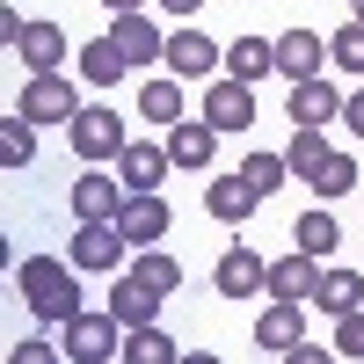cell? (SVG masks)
Instances as JSON below:
<instances>
[{"label":"cell","mask_w":364,"mask_h":364,"mask_svg":"<svg viewBox=\"0 0 364 364\" xmlns=\"http://www.w3.org/2000/svg\"><path fill=\"white\" fill-rule=\"evenodd\" d=\"M15 299L29 306V321H44V328H66L73 314H87L80 306V269L66 255H29V262H15Z\"/></svg>","instance_id":"obj_1"},{"label":"cell","mask_w":364,"mask_h":364,"mask_svg":"<svg viewBox=\"0 0 364 364\" xmlns=\"http://www.w3.org/2000/svg\"><path fill=\"white\" fill-rule=\"evenodd\" d=\"M15 117H29V124H73L80 117V87L66 73H29L22 95H15Z\"/></svg>","instance_id":"obj_2"},{"label":"cell","mask_w":364,"mask_h":364,"mask_svg":"<svg viewBox=\"0 0 364 364\" xmlns=\"http://www.w3.org/2000/svg\"><path fill=\"white\" fill-rule=\"evenodd\" d=\"M66 139H73V154H80V168H95V161H117L132 146V132H124V117L117 109H102V102H87L73 124H66Z\"/></svg>","instance_id":"obj_3"},{"label":"cell","mask_w":364,"mask_h":364,"mask_svg":"<svg viewBox=\"0 0 364 364\" xmlns=\"http://www.w3.org/2000/svg\"><path fill=\"white\" fill-rule=\"evenodd\" d=\"M124 248H132V240H124L117 219H80V233L66 240V262L80 269V277H109V269L124 262Z\"/></svg>","instance_id":"obj_4"},{"label":"cell","mask_w":364,"mask_h":364,"mask_svg":"<svg viewBox=\"0 0 364 364\" xmlns=\"http://www.w3.org/2000/svg\"><path fill=\"white\" fill-rule=\"evenodd\" d=\"M124 321L117 314H73L66 328H58V343H66V364H109V357H124Z\"/></svg>","instance_id":"obj_5"},{"label":"cell","mask_w":364,"mask_h":364,"mask_svg":"<svg viewBox=\"0 0 364 364\" xmlns=\"http://www.w3.org/2000/svg\"><path fill=\"white\" fill-rule=\"evenodd\" d=\"M204 124H211V132H248V124H255V87L233 80V73L204 80Z\"/></svg>","instance_id":"obj_6"},{"label":"cell","mask_w":364,"mask_h":364,"mask_svg":"<svg viewBox=\"0 0 364 364\" xmlns=\"http://www.w3.org/2000/svg\"><path fill=\"white\" fill-rule=\"evenodd\" d=\"M161 66H168L175 80H219V66H226V44H211L204 29H175Z\"/></svg>","instance_id":"obj_7"},{"label":"cell","mask_w":364,"mask_h":364,"mask_svg":"<svg viewBox=\"0 0 364 364\" xmlns=\"http://www.w3.org/2000/svg\"><path fill=\"white\" fill-rule=\"evenodd\" d=\"M168 168H175V154L154 146V139H132L124 154H117V182H124V197H154L161 182H168Z\"/></svg>","instance_id":"obj_8"},{"label":"cell","mask_w":364,"mask_h":364,"mask_svg":"<svg viewBox=\"0 0 364 364\" xmlns=\"http://www.w3.org/2000/svg\"><path fill=\"white\" fill-rule=\"evenodd\" d=\"M211 291L219 299H255V291H269V262L248 248V240H233L219 255V269H211Z\"/></svg>","instance_id":"obj_9"},{"label":"cell","mask_w":364,"mask_h":364,"mask_svg":"<svg viewBox=\"0 0 364 364\" xmlns=\"http://www.w3.org/2000/svg\"><path fill=\"white\" fill-rule=\"evenodd\" d=\"M343 102L350 95H336V80H291V95H284V117H291V124L299 132H321V124H336V117H343Z\"/></svg>","instance_id":"obj_10"},{"label":"cell","mask_w":364,"mask_h":364,"mask_svg":"<svg viewBox=\"0 0 364 364\" xmlns=\"http://www.w3.org/2000/svg\"><path fill=\"white\" fill-rule=\"evenodd\" d=\"M255 204H262V190H255L248 175H211V182H204V211H211L219 226H248Z\"/></svg>","instance_id":"obj_11"},{"label":"cell","mask_w":364,"mask_h":364,"mask_svg":"<svg viewBox=\"0 0 364 364\" xmlns=\"http://www.w3.org/2000/svg\"><path fill=\"white\" fill-rule=\"evenodd\" d=\"M109 37H117V51H124V58H132L139 73L154 66V58H168V37L154 29V15H146V8H132V15H117V22H109Z\"/></svg>","instance_id":"obj_12"},{"label":"cell","mask_w":364,"mask_h":364,"mask_svg":"<svg viewBox=\"0 0 364 364\" xmlns=\"http://www.w3.org/2000/svg\"><path fill=\"white\" fill-rule=\"evenodd\" d=\"M306 343V306H291V299H269V306L255 314V350H299Z\"/></svg>","instance_id":"obj_13"},{"label":"cell","mask_w":364,"mask_h":364,"mask_svg":"<svg viewBox=\"0 0 364 364\" xmlns=\"http://www.w3.org/2000/svg\"><path fill=\"white\" fill-rule=\"evenodd\" d=\"M117 226H124V240H132V248H161V233L175 226V211H168V197H161V190H154V197H124Z\"/></svg>","instance_id":"obj_14"},{"label":"cell","mask_w":364,"mask_h":364,"mask_svg":"<svg viewBox=\"0 0 364 364\" xmlns=\"http://www.w3.org/2000/svg\"><path fill=\"white\" fill-rule=\"evenodd\" d=\"M168 154H175V168H190V175H211L219 132H211L204 117H182V124H168Z\"/></svg>","instance_id":"obj_15"},{"label":"cell","mask_w":364,"mask_h":364,"mask_svg":"<svg viewBox=\"0 0 364 364\" xmlns=\"http://www.w3.org/2000/svg\"><path fill=\"white\" fill-rule=\"evenodd\" d=\"M314 291H321V262H314V255H284V262H269V299L314 306Z\"/></svg>","instance_id":"obj_16"},{"label":"cell","mask_w":364,"mask_h":364,"mask_svg":"<svg viewBox=\"0 0 364 364\" xmlns=\"http://www.w3.org/2000/svg\"><path fill=\"white\" fill-rule=\"evenodd\" d=\"M321 58H328L321 29H284V37H277V73H284V80H314Z\"/></svg>","instance_id":"obj_17"},{"label":"cell","mask_w":364,"mask_h":364,"mask_svg":"<svg viewBox=\"0 0 364 364\" xmlns=\"http://www.w3.org/2000/svg\"><path fill=\"white\" fill-rule=\"evenodd\" d=\"M117 211H124V182H109V175L87 168L73 182V219H117Z\"/></svg>","instance_id":"obj_18"},{"label":"cell","mask_w":364,"mask_h":364,"mask_svg":"<svg viewBox=\"0 0 364 364\" xmlns=\"http://www.w3.org/2000/svg\"><path fill=\"white\" fill-rule=\"evenodd\" d=\"M15 58H22L29 73H58V58H66V29H58V22H29L22 44H15Z\"/></svg>","instance_id":"obj_19"},{"label":"cell","mask_w":364,"mask_h":364,"mask_svg":"<svg viewBox=\"0 0 364 364\" xmlns=\"http://www.w3.org/2000/svg\"><path fill=\"white\" fill-rule=\"evenodd\" d=\"M109 314L124 321V336H132V328H154V314H161V291H146V284L132 277V269H124V277H117V291H109Z\"/></svg>","instance_id":"obj_20"},{"label":"cell","mask_w":364,"mask_h":364,"mask_svg":"<svg viewBox=\"0 0 364 364\" xmlns=\"http://www.w3.org/2000/svg\"><path fill=\"white\" fill-rule=\"evenodd\" d=\"M226 73L248 80V87H255L262 73H277V37H269V44H262V37H233V44H226Z\"/></svg>","instance_id":"obj_21"},{"label":"cell","mask_w":364,"mask_h":364,"mask_svg":"<svg viewBox=\"0 0 364 364\" xmlns=\"http://www.w3.org/2000/svg\"><path fill=\"white\" fill-rule=\"evenodd\" d=\"M314 306H321V314H336V321H343V314H357V306H364V277H357V269H321Z\"/></svg>","instance_id":"obj_22"},{"label":"cell","mask_w":364,"mask_h":364,"mask_svg":"<svg viewBox=\"0 0 364 364\" xmlns=\"http://www.w3.org/2000/svg\"><path fill=\"white\" fill-rule=\"evenodd\" d=\"M139 117H146V124H182V80L175 73H154L139 87Z\"/></svg>","instance_id":"obj_23"},{"label":"cell","mask_w":364,"mask_h":364,"mask_svg":"<svg viewBox=\"0 0 364 364\" xmlns=\"http://www.w3.org/2000/svg\"><path fill=\"white\" fill-rule=\"evenodd\" d=\"M291 240H299V255H314V262H328L336 255V240H343V226L328 219V211L314 204V211H299V226H291Z\"/></svg>","instance_id":"obj_24"},{"label":"cell","mask_w":364,"mask_h":364,"mask_svg":"<svg viewBox=\"0 0 364 364\" xmlns=\"http://www.w3.org/2000/svg\"><path fill=\"white\" fill-rule=\"evenodd\" d=\"M80 73H87V80H95V87H117V80H124V73H132V58H124V51H117V37H95V44H87V51H80Z\"/></svg>","instance_id":"obj_25"},{"label":"cell","mask_w":364,"mask_h":364,"mask_svg":"<svg viewBox=\"0 0 364 364\" xmlns=\"http://www.w3.org/2000/svg\"><path fill=\"white\" fill-rule=\"evenodd\" d=\"M0 161H8V175H22L37 161V124L29 117H0Z\"/></svg>","instance_id":"obj_26"},{"label":"cell","mask_w":364,"mask_h":364,"mask_svg":"<svg viewBox=\"0 0 364 364\" xmlns=\"http://www.w3.org/2000/svg\"><path fill=\"white\" fill-rule=\"evenodd\" d=\"M132 277H139L146 291H161V299H168V291L182 284V262H175L168 248H139V262H132Z\"/></svg>","instance_id":"obj_27"},{"label":"cell","mask_w":364,"mask_h":364,"mask_svg":"<svg viewBox=\"0 0 364 364\" xmlns=\"http://www.w3.org/2000/svg\"><path fill=\"white\" fill-rule=\"evenodd\" d=\"M124 364H182L175 336H161V328H132L124 336Z\"/></svg>","instance_id":"obj_28"},{"label":"cell","mask_w":364,"mask_h":364,"mask_svg":"<svg viewBox=\"0 0 364 364\" xmlns=\"http://www.w3.org/2000/svg\"><path fill=\"white\" fill-rule=\"evenodd\" d=\"M328 154H336V146H328L321 132H291V146H284V161H291V175H299V182H314Z\"/></svg>","instance_id":"obj_29"},{"label":"cell","mask_w":364,"mask_h":364,"mask_svg":"<svg viewBox=\"0 0 364 364\" xmlns=\"http://www.w3.org/2000/svg\"><path fill=\"white\" fill-rule=\"evenodd\" d=\"M306 190H314V197H350V190H357V161H350V154H328Z\"/></svg>","instance_id":"obj_30"},{"label":"cell","mask_w":364,"mask_h":364,"mask_svg":"<svg viewBox=\"0 0 364 364\" xmlns=\"http://www.w3.org/2000/svg\"><path fill=\"white\" fill-rule=\"evenodd\" d=\"M240 175L269 197V190H284V182H291V161H284V154H248V161H240Z\"/></svg>","instance_id":"obj_31"},{"label":"cell","mask_w":364,"mask_h":364,"mask_svg":"<svg viewBox=\"0 0 364 364\" xmlns=\"http://www.w3.org/2000/svg\"><path fill=\"white\" fill-rule=\"evenodd\" d=\"M328 58H336L343 73H364V22H350V29H336V37H328Z\"/></svg>","instance_id":"obj_32"},{"label":"cell","mask_w":364,"mask_h":364,"mask_svg":"<svg viewBox=\"0 0 364 364\" xmlns=\"http://www.w3.org/2000/svg\"><path fill=\"white\" fill-rule=\"evenodd\" d=\"M58 357H66V343H44V336H22L8 350V364H58Z\"/></svg>","instance_id":"obj_33"},{"label":"cell","mask_w":364,"mask_h":364,"mask_svg":"<svg viewBox=\"0 0 364 364\" xmlns=\"http://www.w3.org/2000/svg\"><path fill=\"white\" fill-rule=\"evenodd\" d=\"M336 350H343V357H364V306L336 321Z\"/></svg>","instance_id":"obj_34"},{"label":"cell","mask_w":364,"mask_h":364,"mask_svg":"<svg viewBox=\"0 0 364 364\" xmlns=\"http://www.w3.org/2000/svg\"><path fill=\"white\" fill-rule=\"evenodd\" d=\"M284 364H336V350H321V343H299V350H284Z\"/></svg>","instance_id":"obj_35"},{"label":"cell","mask_w":364,"mask_h":364,"mask_svg":"<svg viewBox=\"0 0 364 364\" xmlns=\"http://www.w3.org/2000/svg\"><path fill=\"white\" fill-rule=\"evenodd\" d=\"M343 124H350V132H357V139H364V87H357V95H350V102H343Z\"/></svg>","instance_id":"obj_36"},{"label":"cell","mask_w":364,"mask_h":364,"mask_svg":"<svg viewBox=\"0 0 364 364\" xmlns=\"http://www.w3.org/2000/svg\"><path fill=\"white\" fill-rule=\"evenodd\" d=\"M161 8H168V15H197L204 0H161Z\"/></svg>","instance_id":"obj_37"},{"label":"cell","mask_w":364,"mask_h":364,"mask_svg":"<svg viewBox=\"0 0 364 364\" xmlns=\"http://www.w3.org/2000/svg\"><path fill=\"white\" fill-rule=\"evenodd\" d=\"M182 364H226V357H211V350H182Z\"/></svg>","instance_id":"obj_38"},{"label":"cell","mask_w":364,"mask_h":364,"mask_svg":"<svg viewBox=\"0 0 364 364\" xmlns=\"http://www.w3.org/2000/svg\"><path fill=\"white\" fill-rule=\"evenodd\" d=\"M102 8H109V15H132V8H146V0H102Z\"/></svg>","instance_id":"obj_39"},{"label":"cell","mask_w":364,"mask_h":364,"mask_svg":"<svg viewBox=\"0 0 364 364\" xmlns=\"http://www.w3.org/2000/svg\"><path fill=\"white\" fill-rule=\"evenodd\" d=\"M350 22H364V0H350Z\"/></svg>","instance_id":"obj_40"}]
</instances>
